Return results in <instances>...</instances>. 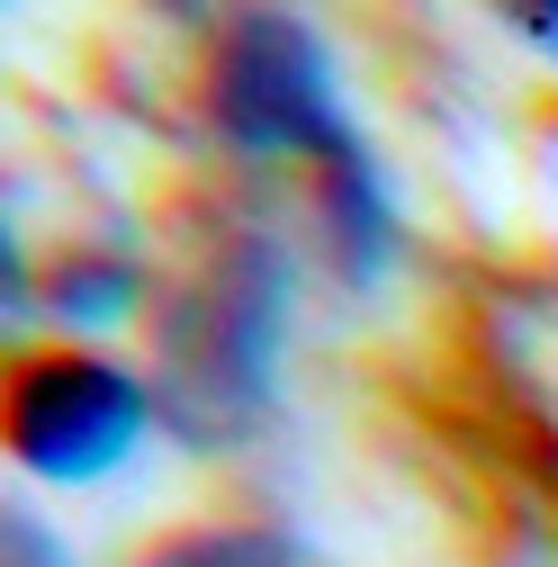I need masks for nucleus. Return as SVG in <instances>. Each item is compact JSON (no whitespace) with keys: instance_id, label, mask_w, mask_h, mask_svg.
Instances as JSON below:
<instances>
[{"instance_id":"obj_3","label":"nucleus","mask_w":558,"mask_h":567,"mask_svg":"<svg viewBox=\"0 0 558 567\" xmlns=\"http://www.w3.org/2000/svg\"><path fill=\"white\" fill-rule=\"evenodd\" d=\"M154 567H289V549L261 540V532H189V540H172Z\"/></svg>"},{"instance_id":"obj_1","label":"nucleus","mask_w":558,"mask_h":567,"mask_svg":"<svg viewBox=\"0 0 558 567\" xmlns=\"http://www.w3.org/2000/svg\"><path fill=\"white\" fill-rule=\"evenodd\" d=\"M217 126L252 154H307V163H333L342 189H361V163H352V135H342V100L324 82V63L307 45L298 19H235L226 54H217Z\"/></svg>"},{"instance_id":"obj_2","label":"nucleus","mask_w":558,"mask_h":567,"mask_svg":"<svg viewBox=\"0 0 558 567\" xmlns=\"http://www.w3.org/2000/svg\"><path fill=\"white\" fill-rule=\"evenodd\" d=\"M0 423H10V451L37 477H108L145 433V388L100 351L63 342V351H28L10 370Z\"/></svg>"}]
</instances>
